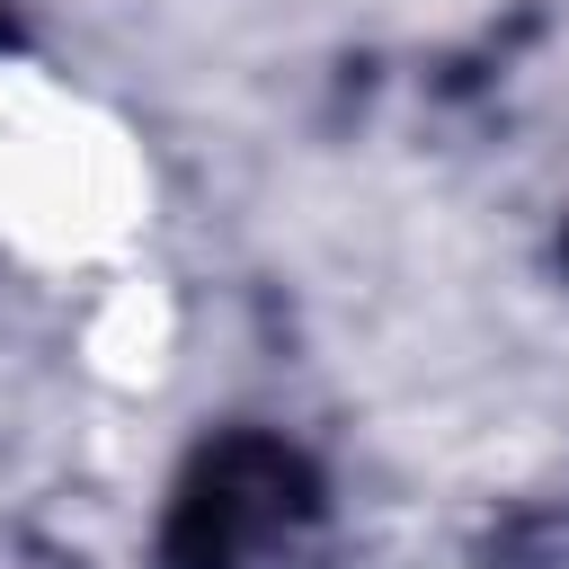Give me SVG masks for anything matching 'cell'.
<instances>
[{
    "mask_svg": "<svg viewBox=\"0 0 569 569\" xmlns=\"http://www.w3.org/2000/svg\"><path fill=\"white\" fill-rule=\"evenodd\" d=\"M320 516V471L302 445L267 427H222L187 453L169 516H160V569H258Z\"/></svg>",
    "mask_w": 569,
    "mask_h": 569,
    "instance_id": "cell-1",
    "label": "cell"
},
{
    "mask_svg": "<svg viewBox=\"0 0 569 569\" xmlns=\"http://www.w3.org/2000/svg\"><path fill=\"white\" fill-rule=\"evenodd\" d=\"M0 44H18V27H9V9H0Z\"/></svg>",
    "mask_w": 569,
    "mask_h": 569,
    "instance_id": "cell-2",
    "label": "cell"
},
{
    "mask_svg": "<svg viewBox=\"0 0 569 569\" xmlns=\"http://www.w3.org/2000/svg\"><path fill=\"white\" fill-rule=\"evenodd\" d=\"M560 267H569V240H560Z\"/></svg>",
    "mask_w": 569,
    "mask_h": 569,
    "instance_id": "cell-3",
    "label": "cell"
}]
</instances>
